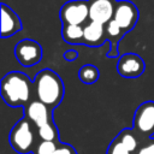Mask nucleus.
Listing matches in <instances>:
<instances>
[{
    "label": "nucleus",
    "instance_id": "nucleus-1",
    "mask_svg": "<svg viewBox=\"0 0 154 154\" xmlns=\"http://www.w3.org/2000/svg\"><path fill=\"white\" fill-rule=\"evenodd\" d=\"M0 90L2 100L10 107H24L32 100L34 82L20 71H12L2 77Z\"/></svg>",
    "mask_w": 154,
    "mask_h": 154
},
{
    "label": "nucleus",
    "instance_id": "nucleus-2",
    "mask_svg": "<svg viewBox=\"0 0 154 154\" xmlns=\"http://www.w3.org/2000/svg\"><path fill=\"white\" fill-rule=\"evenodd\" d=\"M65 93L64 82L61 77L51 69L41 70L34 78L35 97L49 108L54 109L63 101Z\"/></svg>",
    "mask_w": 154,
    "mask_h": 154
},
{
    "label": "nucleus",
    "instance_id": "nucleus-3",
    "mask_svg": "<svg viewBox=\"0 0 154 154\" xmlns=\"http://www.w3.org/2000/svg\"><path fill=\"white\" fill-rule=\"evenodd\" d=\"M35 125L28 119L23 118L18 120L10 131L8 141L11 147L19 154H29L32 153L35 144ZM36 129V128H35Z\"/></svg>",
    "mask_w": 154,
    "mask_h": 154
},
{
    "label": "nucleus",
    "instance_id": "nucleus-4",
    "mask_svg": "<svg viewBox=\"0 0 154 154\" xmlns=\"http://www.w3.org/2000/svg\"><path fill=\"white\" fill-rule=\"evenodd\" d=\"M132 129L141 140L152 137L154 134V101H146L136 108Z\"/></svg>",
    "mask_w": 154,
    "mask_h": 154
},
{
    "label": "nucleus",
    "instance_id": "nucleus-5",
    "mask_svg": "<svg viewBox=\"0 0 154 154\" xmlns=\"http://www.w3.org/2000/svg\"><path fill=\"white\" fill-rule=\"evenodd\" d=\"M63 24L84 25L89 19L88 0H70L65 2L59 12Z\"/></svg>",
    "mask_w": 154,
    "mask_h": 154
},
{
    "label": "nucleus",
    "instance_id": "nucleus-6",
    "mask_svg": "<svg viewBox=\"0 0 154 154\" xmlns=\"http://www.w3.org/2000/svg\"><path fill=\"white\" fill-rule=\"evenodd\" d=\"M140 12L137 6L129 0H118L113 13V20L125 31L132 30L138 20Z\"/></svg>",
    "mask_w": 154,
    "mask_h": 154
},
{
    "label": "nucleus",
    "instance_id": "nucleus-7",
    "mask_svg": "<svg viewBox=\"0 0 154 154\" xmlns=\"http://www.w3.org/2000/svg\"><path fill=\"white\" fill-rule=\"evenodd\" d=\"M14 55L23 66H32L42 59V47L38 42L31 38L20 40L14 47Z\"/></svg>",
    "mask_w": 154,
    "mask_h": 154
},
{
    "label": "nucleus",
    "instance_id": "nucleus-8",
    "mask_svg": "<svg viewBox=\"0 0 154 154\" xmlns=\"http://www.w3.org/2000/svg\"><path fill=\"white\" fill-rule=\"evenodd\" d=\"M146 69L143 59L135 53L123 54L117 64L118 73L124 78H138Z\"/></svg>",
    "mask_w": 154,
    "mask_h": 154
},
{
    "label": "nucleus",
    "instance_id": "nucleus-9",
    "mask_svg": "<svg viewBox=\"0 0 154 154\" xmlns=\"http://www.w3.org/2000/svg\"><path fill=\"white\" fill-rule=\"evenodd\" d=\"M53 109L49 108L46 103H43L42 101L34 99L30 102H28L24 106V114L25 118H28L36 129H38L40 126L47 124L48 122L53 120Z\"/></svg>",
    "mask_w": 154,
    "mask_h": 154
},
{
    "label": "nucleus",
    "instance_id": "nucleus-10",
    "mask_svg": "<svg viewBox=\"0 0 154 154\" xmlns=\"http://www.w3.org/2000/svg\"><path fill=\"white\" fill-rule=\"evenodd\" d=\"M118 0H88L89 2V20L101 24L108 23L113 18Z\"/></svg>",
    "mask_w": 154,
    "mask_h": 154
},
{
    "label": "nucleus",
    "instance_id": "nucleus-11",
    "mask_svg": "<svg viewBox=\"0 0 154 154\" xmlns=\"http://www.w3.org/2000/svg\"><path fill=\"white\" fill-rule=\"evenodd\" d=\"M22 30V22L17 13L6 4H1V36L8 37Z\"/></svg>",
    "mask_w": 154,
    "mask_h": 154
},
{
    "label": "nucleus",
    "instance_id": "nucleus-12",
    "mask_svg": "<svg viewBox=\"0 0 154 154\" xmlns=\"http://www.w3.org/2000/svg\"><path fill=\"white\" fill-rule=\"evenodd\" d=\"M83 26H84L83 45H87L89 47H100L105 43V41H107L105 24L94 20H88Z\"/></svg>",
    "mask_w": 154,
    "mask_h": 154
},
{
    "label": "nucleus",
    "instance_id": "nucleus-13",
    "mask_svg": "<svg viewBox=\"0 0 154 154\" xmlns=\"http://www.w3.org/2000/svg\"><path fill=\"white\" fill-rule=\"evenodd\" d=\"M105 31H106V40L109 42V49L107 52V57L117 58L118 57V43L126 32L113 19H111L108 23L105 24Z\"/></svg>",
    "mask_w": 154,
    "mask_h": 154
},
{
    "label": "nucleus",
    "instance_id": "nucleus-14",
    "mask_svg": "<svg viewBox=\"0 0 154 154\" xmlns=\"http://www.w3.org/2000/svg\"><path fill=\"white\" fill-rule=\"evenodd\" d=\"M61 36L65 42L71 45H83L84 26L75 24H63Z\"/></svg>",
    "mask_w": 154,
    "mask_h": 154
},
{
    "label": "nucleus",
    "instance_id": "nucleus-15",
    "mask_svg": "<svg viewBox=\"0 0 154 154\" xmlns=\"http://www.w3.org/2000/svg\"><path fill=\"white\" fill-rule=\"evenodd\" d=\"M117 137L120 140V142L132 153H135L140 146V143L142 142L141 137L136 134V131L134 129H123Z\"/></svg>",
    "mask_w": 154,
    "mask_h": 154
},
{
    "label": "nucleus",
    "instance_id": "nucleus-16",
    "mask_svg": "<svg viewBox=\"0 0 154 154\" xmlns=\"http://www.w3.org/2000/svg\"><path fill=\"white\" fill-rule=\"evenodd\" d=\"M37 136L41 141H59V131L58 128L55 126L54 122L51 120L47 124L40 126L38 129H36Z\"/></svg>",
    "mask_w": 154,
    "mask_h": 154
},
{
    "label": "nucleus",
    "instance_id": "nucleus-17",
    "mask_svg": "<svg viewBox=\"0 0 154 154\" xmlns=\"http://www.w3.org/2000/svg\"><path fill=\"white\" fill-rule=\"evenodd\" d=\"M100 77L99 69L91 64L83 65L78 71V78L84 84H93L95 83Z\"/></svg>",
    "mask_w": 154,
    "mask_h": 154
},
{
    "label": "nucleus",
    "instance_id": "nucleus-18",
    "mask_svg": "<svg viewBox=\"0 0 154 154\" xmlns=\"http://www.w3.org/2000/svg\"><path fill=\"white\" fill-rule=\"evenodd\" d=\"M61 142L58 141H41L36 143L32 154H52Z\"/></svg>",
    "mask_w": 154,
    "mask_h": 154
},
{
    "label": "nucleus",
    "instance_id": "nucleus-19",
    "mask_svg": "<svg viewBox=\"0 0 154 154\" xmlns=\"http://www.w3.org/2000/svg\"><path fill=\"white\" fill-rule=\"evenodd\" d=\"M106 154H134L132 152H130L118 137H116L108 146L107 148V153Z\"/></svg>",
    "mask_w": 154,
    "mask_h": 154
},
{
    "label": "nucleus",
    "instance_id": "nucleus-20",
    "mask_svg": "<svg viewBox=\"0 0 154 154\" xmlns=\"http://www.w3.org/2000/svg\"><path fill=\"white\" fill-rule=\"evenodd\" d=\"M134 154H154V138L148 137L142 140L137 150Z\"/></svg>",
    "mask_w": 154,
    "mask_h": 154
},
{
    "label": "nucleus",
    "instance_id": "nucleus-21",
    "mask_svg": "<svg viewBox=\"0 0 154 154\" xmlns=\"http://www.w3.org/2000/svg\"><path fill=\"white\" fill-rule=\"evenodd\" d=\"M52 154H77V152H76V149H75L71 144L60 143L59 147H58Z\"/></svg>",
    "mask_w": 154,
    "mask_h": 154
},
{
    "label": "nucleus",
    "instance_id": "nucleus-22",
    "mask_svg": "<svg viewBox=\"0 0 154 154\" xmlns=\"http://www.w3.org/2000/svg\"><path fill=\"white\" fill-rule=\"evenodd\" d=\"M76 58H78V52L75 49H69L66 52H64V59L67 61H73L76 60Z\"/></svg>",
    "mask_w": 154,
    "mask_h": 154
}]
</instances>
